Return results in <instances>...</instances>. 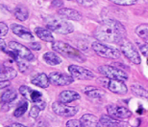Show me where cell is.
<instances>
[{
    "label": "cell",
    "mask_w": 148,
    "mask_h": 127,
    "mask_svg": "<svg viewBox=\"0 0 148 127\" xmlns=\"http://www.w3.org/2000/svg\"><path fill=\"white\" fill-rule=\"evenodd\" d=\"M8 31H9L8 26L6 25L4 22L0 23V34H1V36H4V35L7 34Z\"/></svg>",
    "instance_id": "obj_32"
},
{
    "label": "cell",
    "mask_w": 148,
    "mask_h": 127,
    "mask_svg": "<svg viewBox=\"0 0 148 127\" xmlns=\"http://www.w3.org/2000/svg\"><path fill=\"white\" fill-rule=\"evenodd\" d=\"M118 45L120 47V51L122 52V54L134 64H140V57L138 52L137 51L136 47L133 45L131 41H129L127 38H124L118 43Z\"/></svg>",
    "instance_id": "obj_4"
},
{
    "label": "cell",
    "mask_w": 148,
    "mask_h": 127,
    "mask_svg": "<svg viewBox=\"0 0 148 127\" xmlns=\"http://www.w3.org/2000/svg\"><path fill=\"white\" fill-rule=\"evenodd\" d=\"M69 71L70 76L73 78H75L77 79H81V80H91L95 78L94 74L90 72V70L81 66H77V65H70L69 67Z\"/></svg>",
    "instance_id": "obj_8"
},
{
    "label": "cell",
    "mask_w": 148,
    "mask_h": 127,
    "mask_svg": "<svg viewBox=\"0 0 148 127\" xmlns=\"http://www.w3.org/2000/svg\"><path fill=\"white\" fill-rule=\"evenodd\" d=\"M147 62H148V61H147Z\"/></svg>",
    "instance_id": "obj_40"
},
{
    "label": "cell",
    "mask_w": 148,
    "mask_h": 127,
    "mask_svg": "<svg viewBox=\"0 0 148 127\" xmlns=\"http://www.w3.org/2000/svg\"><path fill=\"white\" fill-rule=\"evenodd\" d=\"M99 72L104 75L109 79H115V80L124 81L128 78V75L123 70L119 68H115L110 65H102L98 68Z\"/></svg>",
    "instance_id": "obj_5"
},
{
    "label": "cell",
    "mask_w": 148,
    "mask_h": 127,
    "mask_svg": "<svg viewBox=\"0 0 148 127\" xmlns=\"http://www.w3.org/2000/svg\"><path fill=\"white\" fill-rule=\"evenodd\" d=\"M140 53L143 54V55L147 57L148 55V43L145 44H141L140 46Z\"/></svg>",
    "instance_id": "obj_33"
},
{
    "label": "cell",
    "mask_w": 148,
    "mask_h": 127,
    "mask_svg": "<svg viewBox=\"0 0 148 127\" xmlns=\"http://www.w3.org/2000/svg\"><path fill=\"white\" fill-rule=\"evenodd\" d=\"M17 73L16 71L14 69L13 67H6L4 66L1 70V74H0V78H1V81H9L10 79H13L16 76Z\"/></svg>",
    "instance_id": "obj_19"
},
{
    "label": "cell",
    "mask_w": 148,
    "mask_h": 127,
    "mask_svg": "<svg viewBox=\"0 0 148 127\" xmlns=\"http://www.w3.org/2000/svg\"><path fill=\"white\" fill-rule=\"evenodd\" d=\"M97 81L103 82V85L108 88L111 92L118 95H124L127 93V86L124 84L123 81L121 80H115V79H104V78H98Z\"/></svg>",
    "instance_id": "obj_7"
},
{
    "label": "cell",
    "mask_w": 148,
    "mask_h": 127,
    "mask_svg": "<svg viewBox=\"0 0 148 127\" xmlns=\"http://www.w3.org/2000/svg\"><path fill=\"white\" fill-rule=\"evenodd\" d=\"M0 43H1V50H2V51H6V50H5V48H6V44H5V41L4 40H3V39H1V40H0Z\"/></svg>",
    "instance_id": "obj_39"
},
{
    "label": "cell",
    "mask_w": 148,
    "mask_h": 127,
    "mask_svg": "<svg viewBox=\"0 0 148 127\" xmlns=\"http://www.w3.org/2000/svg\"><path fill=\"white\" fill-rule=\"evenodd\" d=\"M131 89L136 96H138L140 97H144V99H148V91L146 89H144L143 86H140V85H138V84H134V85H132Z\"/></svg>",
    "instance_id": "obj_24"
},
{
    "label": "cell",
    "mask_w": 148,
    "mask_h": 127,
    "mask_svg": "<svg viewBox=\"0 0 148 127\" xmlns=\"http://www.w3.org/2000/svg\"><path fill=\"white\" fill-rule=\"evenodd\" d=\"M80 122H82L84 127H103V125L100 123V120H98V119L95 116H93L91 114L84 115L81 118Z\"/></svg>",
    "instance_id": "obj_16"
},
{
    "label": "cell",
    "mask_w": 148,
    "mask_h": 127,
    "mask_svg": "<svg viewBox=\"0 0 148 127\" xmlns=\"http://www.w3.org/2000/svg\"><path fill=\"white\" fill-rule=\"evenodd\" d=\"M30 48L32 50H35V51H40V50L41 49V45L38 42H33V43L30 44Z\"/></svg>",
    "instance_id": "obj_34"
},
{
    "label": "cell",
    "mask_w": 148,
    "mask_h": 127,
    "mask_svg": "<svg viewBox=\"0 0 148 127\" xmlns=\"http://www.w3.org/2000/svg\"><path fill=\"white\" fill-rule=\"evenodd\" d=\"M17 97V93L14 91V89H10L8 91H6V92L3 93V95L1 96V100L3 102H11L13 101L14 99H16Z\"/></svg>",
    "instance_id": "obj_25"
},
{
    "label": "cell",
    "mask_w": 148,
    "mask_h": 127,
    "mask_svg": "<svg viewBox=\"0 0 148 127\" xmlns=\"http://www.w3.org/2000/svg\"><path fill=\"white\" fill-rule=\"evenodd\" d=\"M99 120L100 123L105 127H128V123L127 122L114 119V118L107 116V115H103Z\"/></svg>",
    "instance_id": "obj_15"
},
{
    "label": "cell",
    "mask_w": 148,
    "mask_h": 127,
    "mask_svg": "<svg viewBox=\"0 0 148 127\" xmlns=\"http://www.w3.org/2000/svg\"><path fill=\"white\" fill-rule=\"evenodd\" d=\"M46 27L49 31H53L61 34H69L73 32V25L64 20L60 16H48L45 20Z\"/></svg>",
    "instance_id": "obj_3"
},
{
    "label": "cell",
    "mask_w": 148,
    "mask_h": 127,
    "mask_svg": "<svg viewBox=\"0 0 148 127\" xmlns=\"http://www.w3.org/2000/svg\"><path fill=\"white\" fill-rule=\"evenodd\" d=\"M91 47H92L93 51L102 57L116 59V58L120 57V54H119V52H118V50L112 48V47H109L107 45H105V44L97 42V41L93 42Z\"/></svg>",
    "instance_id": "obj_6"
},
{
    "label": "cell",
    "mask_w": 148,
    "mask_h": 127,
    "mask_svg": "<svg viewBox=\"0 0 148 127\" xmlns=\"http://www.w3.org/2000/svg\"><path fill=\"white\" fill-rule=\"evenodd\" d=\"M5 127H27V126H24V125L20 124V123H12V124H9Z\"/></svg>",
    "instance_id": "obj_38"
},
{
    "label": "cell",
    "mask_w": 148,
    "mask_h": 127,
    "mask_svg": "<svg viewBox=\"0 0 148 127\" xmlns=\"http://www.w3.org/2000/svg\"><path fill=\"white\" fill-rule=\"evenodd\" d=\"M107 111L109 116L116 120H125L132 116V113L127 108L117 105H109Z\"/></svg>",
    "instance_id": "obj_12"
},
{
    "label": "cell",
    "mask_w": 148,
    "mask_h": 127,
    "mask_svg": "<svg viewBox=\"0 0 148 127\" xmlns=\"http://www.w3.org/2000/svg\"><path fill=\"white\" fill-rule=\"evenodd\" d=\"M84 93L91 99H101L105 95L104 91L96 87H86Z\"/></svg>",
    "instance_id": "obj_23"
},
{
    "label": "cell",
    "mask_w": 148,
    "mask_h": 127,
    "mask_svg": "<svg viewBox=\"0 0 148 127\" xmlns=\"http://www.w3.org/2000/svg\"><path fill=\"white\" fill-rule=\"evenodd\" d=\"M48 76L50 83L57 86H66L71 84L74 80L71 76H67L61 72H52Z\"/></svg>",
    "instance_id": "obj_11"
},
{
    "label": "cell",
    "mask_w": 148,
    "mask_h": 127,
    "mask_svg": "<svg viewBox=\"0 0 148 127\" xmlns=\"http://www.w3.org/2000/svg\"><path fill=\"white\" fill-rule=\"evenodd\" d=\"M28 109V102L27 101H23L21 102V104H20L18 107L16 108V110L14 111V116L16 117V118H19L21 117L23 114L25 113L26 111H27Z\"/></svg>",
    "instance_id": "obj_27"
},
{
    "label": "cell",
    "mask_w": 148,
    "mask_h": 127,
    "mask_svg": "<svg viewBox=\"0 0 148 127\" xmlns=\"http://www.w3.org/2000/svg\"><path fill=\"white\" fill-rule=\"evenodd\" d=\"M52 6H55L56 8H63V6H64V2L63 1H53L52 3Z\"/></svg>",
    "instance_id": "obj_35"
},
{
    "label": "cell",
    "mask_w": 148,
    "mask_h": 127,
    "mask_svg": "<svg viewBox=\"0 0 148 127\" xmlns=\"http://www.w3.org/2000/svg\"><path fill=\"white\" fill-rule=\"evenodd\" d=\"M112 3L116 5H120V6H131V5H135L137 4V1H132V0H129V1H118V0H112Z\"/></svg>",
    "instance_id": "obj_30"
},
{
    "label": "cell",
    "mask_w": 148,
    "mask_h": 127,
    "mask_svg": "<svg viewBox=\"0 0 148 127\" xmlns=\"http://www.w3.org/2000/svg\"><path fill=\"white\" fill-rule=\"evenodd\" d=\"M11 83H10V81H1V84H0V87H1V89H3V88H5V87H7L9 86Z\"/></svg>",
    "instance_id": "obj_37"
},
{
    "label": "cell",
    "mask_w": 148,
    "mask_h": 127,
    "mask_svg": "<svg viewBox=\"0 0 148 127\" xmlns=\"http://www.w3.org/2000/svg\"><path fill=\"white\" fill-rule=\"evenodd\" d=\"M66 127H84V125L82 124V122L80 120H70L66 122Z\"/></svg>",
    "instance_id": "obj_29"
},
{
    "label": "cell",
    "mask_w": 148,
    "mask_h": 127,
    "mask_svg": "<svg viewBox=\"0 0 148 127\" xmlns=\"http://www.w3.org/2000/svg\"><path fill=\"white\" fill-rule=\"evenodd\" d=\"M59 16L64 19H69V20H74V21H78L82 18L81 14L78 11L73 10V9L69 8H62L58 11Z\"/></svg>",
    "instance_id": "obj_14"
},
{
    "label": "cell",
    "mask_w": 148,
    "mask_h": 127,
    "mask_svg": "<svg viewBox=\"0 0 148 127\" xmlns=\"http://www.w3.org/2000/svg\"><path fill=\"white\" fill-rule=\"evenodd\" d=\"M14 14L17 19L20 20V21H25V20L29 17V11L25 6L18 5V6H16V9H14Z\"/></svg>",
    "instance_id": "obj_21"
},
{
    "label": "cell",
    "mask_w": 148,
    "mask_h": 127,
    "mask_svg": "<svg viewBox=\"0 0 148 127\" xmlns=\"http://www.w3.org/2000/svg\"><path fill=\"white\" fill-rule=\"evenodd\" d=\"M77 3L80 5H84L86 6V7H88V6H90V5H93L94 4V2L93 1H77Z\"/></svg>",
    "instance_id": "obj_36"
},
{
    "label": "cell",
    "mask_w": 148,
    "mask_h": 127,
    "mask_svg": "<svg viewBox=\"0 0 148 127\" xmlns=\"http://www.w3.org/2000/svg\"><path fill=\"white\" fill-rule=\"evenodd\" d=\"M40 108H38L37 105H34L33 107H32L31 111H30V117L36 119V118H38V114H40Z\"/></svg>",
    "instance_id": "obj_31"
},
{
    "label": "cell",
    "mask_w": 148,
    "mask_h": 127,
    "mask_svg": "<svg viewBox=\"0 0 148 127\" xmlns=\"http://www.w3.org/2000/svg\"><path fill=\"white\" fill-rule=\"evenodd\" d=\"M94 36L103 42L119 43L126 38V29L120 22L114 19H106L94 31Z\"/></svg>",
    "instance_id": "obj_1"
},
{
    "label": "cell",
    "mask_w": 148,
    "mask_h": 127,
    "mask_svg": "<svg viewBox=\"0 0 148 127\" xmlns=\"http://www.w3.org/2000/svg\"><path fill=\"white\" fill-rule=\"evenodd\" d=\"M35 32L41 40L46 41V42H53L54 41V36L51 34L48 29H44V28H36Z\"/></svg>",
    "instance_id": "obj_20"
},
{
    "label": "cell",
    "mask_w": 148,
    "mask_h": 127,
    "mask_svg": "<svg viewBox=\"0 0 148 127\" xmlns=\"http://www.w3.org/2000/svg\"><path fill=\"white\" fill-rule=\"evenodd\" d=\"M81 99V96H80L77 92L72 91V90L63 91V92L59 95V99H60V101L63 103H69V102L74 101V100H76V99Z\"/></svg>",
    "instance_id": "obj_17"
},
{
    "label": "cell",
    "mask_w": 148,
    "mask_h": 127,
    "mask_svg": "<svg viewBox=\"0 0 148 127\" xmlns=\"http://www.w3.org/2000/svg\"><path fill=\"white\" fill-rule=\"evenodd\" d=\"M11 28H12V31H13L14 34L17 35V36H19L20 38H22V39H25L27 41L34 39L33 34H32L27 28L23 27V26L18 25V24H13L11 26Z\"/></svg>",
    "instance_id": "obj_13"
},
{
    "label": "cell",
    "mask_w": 148,
    "mask_h": 127,
    "mask_svg": "<svg viewBox=\"0 0 148 127\" xmlns=\"http://www.w3.org/2000/svg\"><path fill=\"white\" fill-rule=\"evenodd\" d=\"M8 46L10 47V48L14 51V54H16L19 58H21V59H24L27 61L34 60V58H35L34 55L32 54L30 50L28 48H26L25 46H23L22 44L16 42V41H11V42H9Z\"/></svg>",
    "instance_id": "obj_9"
},
{
    "label": "cell",
    "mask_w": 148,
    "mask_h": 127,
    "mask_svg": "<svg viewBox=\"0 0 148 127\" xmlns=\"http://www.w3.org/2000/svg\"><path fill=\"white\" fill-rule=\"evenodd\" d=\"M136 34L138 36L148 41V24H141L136 28Z\"/></svg>",
    "instance_id": "obj_26"
},
{
    "label": "cell",
    "mask_w": 148,
    "mask_h": 127,
    "mask_svg": "<svg viewBox=\"0 0 148 127\" xmlns=\"http://www.w3.org/2000/svg\"><path fill=\"white\" fill-rule=\"evenodd\" d=\"M32 84H35L36 86H38L40 88H47L49 86V76H47L45 74L40 73L38 75L34 76L31 79Z\"/></svg>",
    "instance_id": "obj_18"
},
{
    "label": "cell",
    "mask_w": 148,
    "mask_h": 127,
    "mask_svg": "<svg viewBox=\"0 0 148 127\" xmlns=\"http://www.w3.org/2000/svg\"><path fill=\"white\" fill-rule=\"evenodd\" d=\"M43 60L45 61L47 64L51 65V66H56L62 63V59L60 57H58L55 53L52 52H47L45 54H43Z\"/></svg>",
    "instance_id": "obj_22"
},
{
    "label": "cell",
    "mask_w": 148,
    "mask_h": 127,
    "mask_svg": "<svg viewBox=\"0 0 148 127\" xmlns=\"http://www.w3.org/2000/svg\"><path fill=\"white\" fill-rule=\"evenodd\" d=\"M16 62H17V65H18V68L21 73H25L26 71L29 69V63L27 60L21 59V58L18 57V59L16 60Z\"/></svg>",
    "instance_id": "obj_28"
},
{
    "label": "cell",
    "mask_w": 148,
    "mask_h": 127,
    "mask_svg": "<svg viewBox=\"0 0 148 127\" xmlns=\"http://www.w3.org/2000/svg\"><path fill=\"white\" fill-rule=\"evenodd\" d=\"M52 110L55 114L62 117H73L78 112L76 106L66 105L63 102H54L52 104Z\"/></svg>",
    "instance_id": "obj_10"
},
{
    "label": "cell",
    "mask_w": 148,
    "mask_h": 127,
    "mask_svg": "<svg viewBox=\"0 0 148 127\" xmlns=\"http://www.w3.org/2000/svg\"><path fill=\"white\" fill-rule=\"evenodd\" d=\"M52 49L55 52L63 55L64 57H66L67 58H71V59L77 60L79 62H85L86 61V57L79 50L73 48L72 46H70L69 44H67L66 42L55 41L52 44Z\"/></svg>",
    "instance_id": "obj_2"
}]
</instances>
